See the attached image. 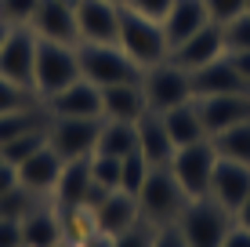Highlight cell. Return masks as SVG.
Listing matches in <instances>:
<instances>
[{
  "mask_svg": "<svg viewBox=\"0 0 250 247\" xmlns=\"http://www.w3.org/2000/svg\"><path fill=\"white\" fill-rule=\"evenodd\" d=\"M152 247H188V244H185V236L178 233V225H156Z\"/></svg>",
  "mask_w": 250,
  "mask_h": 247,
  "instance_id": "obj_38",
  "label": "cell"
},
{
  "mask_svg": "<svg viewBox=\"0 0 250 247\" xmlns=\"http://www.w3.org/2000/svg\"><path fill=\"white\" fill-rule=\"evenodd\" d=\"M0 164H4V157H0Z\"/></svg>",
  "mask_w": 250,
  "mask_h": 247,
  "instance_id": "obj_47",
  "label": "cell"
},
{
  "mask_svg": "<svg viewBox=\"0 0 250 247\" xmlns=\"http://www.w3.org/2000/svg\"><path fill=\"white\" fill-rule=\"evenodd\" d=\"M225 55V37H221L218 22H207L200 33H192L188 40H182L178 47H170V62H178L182 69H200V66L214 62V58Z\"/></svg>",
  "mask_w": 250,
  "mask_h": 247,
  "instance_id": "obj_16",
  "label": "cell"
},
{
  "mask_svg": "<svg viewBox=\"0 0 250 247\" xmlns=\"http://www.w3.org/2000/svg\"><path fill=\"white\" fill-rule=\"evenodd\" d=\"M192 76V98H207V95H236V91H250V84L239 76V69L232 66L229 51L214 62L200 66L188 73Z\"/></svg>",
  "mask_w": 250,
  "mask_h": 247,
  "instance_id": "obj_15",
  "label": "cell"
},
{
  "mask_svg": "<svg viewBox=\"0 0 250 247\" xmlns=\"http://www.w3.org/2000/svg\"><path fill=\"white\" fill-rule=\"evenodd\" d=\"M232 66H236V69H239V76H243V80L250 84V51H232Z\"/></svg>",
  "mask_w": 250,
  "mask_h": 247,
  "instance_id": "obj_43",
  "label": "cell"
},
{
  "mask_svg": "<svg viewBox=\"0 0 250 247\" xmlns=\"http://www.w3.org/2000/svg\"><path fill=\"white\" fill-rule=\"evenodd\" d=\"M221 37H225V51H250V11L236 15L232 22L221 25Z\"/></svg>",
  "mask_w": 250,
  "mask_h": 247,
  "instance_id": "obj_32",
  "label": "cell"
},
{
  "mask_svg": "<svg viewBox=\"0 0 250 247\" xmlns=\"http://www.w3.org/2000/svg\"><path fill=\"white\" fill-rule=\"evenodd\" d=\"M62 164L65 160L58 157L51 146H44V149H37L29 160H22L15 171H19V182L25 185L29 193H37V197H44V193H51L55 189V182H58V175H62Z\"/></svg>",
  "mask_w": 250,
  "mask_h": 247,
  "instance_id": "obj_22",
  "label": "cell"
},
{
  "mask_svg": "<svg viewBox=\"0 0 250 247\" xmlns=\"http://www.w3.org/2000/svg\"><path fill=\"white\" fill-rule=\"evenodd\" d=\"M19 185V171H15L11 164H0V197H4L7 189H15Z\"/></svg>",
  "mask_w": 250,
  "mask_h": 247,
  "instance_id": "obj_42",
  "label": "cell"
},
{
  "mask_svg": "<svg viewBox=\"0 0 250 247\" xmlns=\"http://www.w3.org/2000/svg\"><path fill=\"white\" fill-rule=\"evenodd\" d=\"M116 4H124V0H116Z\"/></svg>",
  "mask_w": 250,
  "mask_h": 247,
  "instance_id": "obj_48",
  "label": "cell"
},
{
  "mask_svg": "<svg viewBox=\"0 0 250 247\" xmlns=\"http://www.w3.org/2000/svg\"><path fill=\"white\" fill-rule=\"evenodd\" d=\"M40 203V197L37 193H29L25 185L19 182L15 189H7L4 197H0V218H11V222H22L25 215H29L33 207Z\"/></svg>",
  "mask_w": 250,
  "mask_h": 247,
  "instance_id": "obj_29",
  "label": "cell"
},
{
  "mask_svg": "<svg viewBox=\"0 0 250 247\" xmlns=\"http://www.w3.org/2000/svg\"><path fill=\"white\" fill-rule=\"evenodd\" d=\"M196 109H200L203 127H207V138H210V135L225 131V127H232V124H243V120H250V91L196 98Z\"/></svg>",
  "mask_w": 250,
  "mask_h": 247,
  "instance_id": "obj_14",
  "label": "cell"
},
{
  "mask_svg": "<svg viewBox=\"0 0 250 247\" xmlns=\"http://www.w3.org/2000/svg\"><path fill=\"white\" fill-rule=\"evenodd\" d=\"M102 120L105 116H51L47 120V146L62 160H83L91 157L102 135Z\"/></svg>",
  "mask_w": 250,
  "mask_h": 247,
  "instance_id": "obj_7",
  "label": "cell"
},
{
  "mask_svg": "<svg viewBox=\"0 0 250 247\" xmlns=\"http://www.w3.org/2000/svg\"><path fill=\"white\" fill-rule=\"evenodd\" d=\"M221 247H250V229L232 225V229H229V236L221 240Z\"/></svg>",
  "mask_w": 250,
  "mask_h": 247,
  "instance_id": "obj_40",
  "label": "cell"
},
{
  "mask_svg": "<svg viewBox=\"0 0 250 247\" xmlns=\"http://www.w3.org/2000/svg\"><path fill=\"white\" fill-rule=\"evenodd\" d=\"M102 113H105V120H131V124L142 113H149L142 80L138 84H113V88H102Z\"/></svg>",
  "mask_w": 250,
  "mask_h": 247,
  "instance_id": "obj_23",
  "label": "cell"
},
{
  "mask_svg": "<svg viewBox=\"0 0 250 247\" xmlns=\"http://www.w3.org/2000/svg\"><path fill=\"white\" fill-rule=\"evenodd\" d=\"M188 200L192 197L182 189V182L174 178L170 167H152L145 185L138 189V207H142V218L149 225H174Z\"/></svg>",
  "mask_w": 250,
  "mask_h": 247,
  "instance_id": "obj_4",
  "label": "cell"
},
{
  "mask_svg": "<svg viewBox=\"0 0 250 247\" xmlns=\"http://www.w3.org/2000/svg\"><path fill=\"white\" fill-rule=\"evenodd\" d=\"M203 4H207L210 22H218V25H225V22L236 19V15L247 11V0H203Z\"/></svg>",
  "mask_w": 250,
  "mask_h": 247,
  "instance_id": "obj_36",
  "label": "cell"
},
{
  "mask_svg": "<svg viewBox=\"0 0 250 247\" xmlns=\"http://www.w3.org/2000/svg\"><path fill=\"white\" fill-rule=\"evenodd\" d=\"M29 29L40 40L80 44V33H76V0H40L33 19H29Z\"/></svg>",
  "mask_w": 250,
  "mask_h": 247,
  "instance_id": "obj_11",
  "label": "cell"
},
{
  "mask_svg": "<svg viewBox=\"0 0 250 247\" xmlns=\"http://www.w3.org/2000/svg\"><path fill=\"white\" fill-rule=\"evenodd\" d=\"M214 164H218V149H214V142L200 138V142H188V146H178L167 167L174 171V178L182 182V189L188 193V197H207Z\"/></svg>",
  "mask_w": 250,
  "mask_h": 247,
  "instance_id": "obj_8",
  "label": "cell"
},
{
  "mask_svg": "<svg viewBox=\"0 0 250 247\" xmlns=\"http://www.w3.org/2000/svg\"><path fill=\"white\" fill-rule=\"evenodd\" d=\"M138 149V127L131 120H102V135H98V146L94 153H102V157H131Z\"/></svg>",
  "mask_w": 250,
  "mask_h": 247,
  "instance_id": "obj_25",
  "label": "cell"
},
{
  "mask_svg": "<svg viewBox=\"0 0 250 247\" xmlns=\"http://www.w3.org/2000/svg\"><path fill=\"white\" fill-rule=\"evenodd\" d=\"M33 69H37V33L29 25H15L0 44V76L33 91Z\"/></svg>",
  "mask_w": 250,
  "mask_h": 247,
  "instance_id": "obj_9",
  "label": "cell"
},
{
  "mask_svg": "<svg viewBox=\"0 0 250 247\" xmlns=\"http://www.w3.org/2000/svg\"><path fill=\"white\" fill-rule=\"evenodd\" d=\"M210 22V15H207V4L203 0H174L170 4V11L163 15V37H167L170 47H178L182 40H188L192 33H200L203 25Z\"/></svg>",
  "mask_w": 250,
  "mask_h": 247,
  "instance_id": "obj_21",
  "label": "cell"
},
{
  "mask_svg": "<svg viewBox=\"0 0 250 247\" xmlns=\"http://www.w3.org/2000/svg\"><path fill=\"white\" fill-rule=\"evenodd\" d=\"M37 91L29 88H19V84H11L7 76H0V113H11V109H25V106H37Z\"/></svg>",
  "mask_w": 250,
  "mask_h": 247,
  "instance_id": "obj_33",
  "label": "cell"
},
{
  "mask_svg": "<svg viewBox=\"0 0 250 247\" xmlns=\"http://www.w3.org/2000/svg\"><path fill=\"white\" fill-rule=\"evenodd\" d=\"M138 127V153L149 160L152 167H167L170 157H174V142L167 135V124H163V113H142L134 120Z\"/></svg>",
  "mask_w": 250,
  "mask_h": 247,
  "instance_id": "obj_20",
  "label": "cell"
},
{
  "mask_svg": "<svg viewBox=\"0 0 250 247\" xmlns=\"http://www.w3.org/2000/svg\"><path fill=\"white\" fill-rule=\"evenodd\" d=\"M76 62H80V76L98 88L138 84L145 73L120 44H76Z\"/></svg>",
  "mask_w": 250,
  "mask_h": 247,
  "instance_id": "obj_2",
  "label": "cell"
},
{
  "mask_svg": "<svg viewBox=\"0 0 250 247\" xmlns=\"http://www.w3.org/2000/svg\"><path fill=\"white\" fill-rule=\"evenodd\" d=\"M76 33H80V44H116L120 4L116 0H76Z\"/></svg>",
  "mask_w": 250,
  "mask_h": 247,
  "instance_id": "obj_10",
  "label": "cell"
},
{
  "mask_svg": "<svg viewBox=\"0 0 250 247\" xmlns=\"http://www.w3.org/2000/svg\"><path fill=\"white\" fill-rule=\"evenodd\" d=\"M247 11H250V0H247Z\"/></svg>",
  "mask_w": 250,
  "mask_h": 247,
  "instance_id": "obj_46",
  "label": "cell"
},
{
  "mask_svg": "<svg viewBox=\"0 0 250 247\" xmlns=\"http://www.w3.org/2000/svg\"><path fill=\"white\" fill-rule=\"evenodd\" d=\"M44 106H47V113L51 116H105L102 113V88L98 84H91V80H73L69 88L62 91H55L51 98H44Z\"/></svg>",
  "mask_w": 250,
  "mask_h": 247,
  "instance_id": "obj_13",
  "label": "cell"
},
{
  "mask_svg": "<svg viewBox=\"0 0 250 247\" xmlns=\"http://www.w3.org/2000/svg\"><path fill=\"white\" fill-rule=\"evenodd\" d=\"M236 225H243V229H250V193H247V200L236 207Z\"/></svg>",
  "mask_w": 250,
  "mask_h": 247,
  "instance_id": "obj_44",
  "label": "cell"
},
{
  "mask_svg": "<svg viewBox=\"0 0 250 247\" xmlns=\"http://www.w3.org/2000/svg\"><path fill=\"white\" fill-rule=\"evenodd\" d=\"M51 113L47 106H25V109H11V113H0V146L19 135H29L37 127H47Z\"/></svg>",
  "mask_w": 250,
  "mask_h": 247,
  "instance_id": "obj_26",
  "label": "cell"
},
{
  "mask_svg": "<svg viewBox=\"0 0 250 247\" xmlns=\"http://www.w3.org/2000/svg\"><path fill=\"white\" fill-rule=\"evenodd\" d=\"M124 4L134 7V11H142V15H149V19H156V22H163V15L170 11L174 0H124Z\"/></svg>",
  "mask_w": 250,
  "mask_h": 247,
  "instance_id": "obj_37",
  "label": "cell"
},
{
  "mask_svg": "<svg viewBox=\"0 0 250 247\" xmlns=\"http://www.w3.org/2000/svg\"><path fill=\"white\" fill-rule=\"evenodd\" d=\"M0 247H25L22 244V222L0 218Z\"/></svg>",
  "mask_w": 250,
  "mask_h": 247,
  "instance_id": "obj_39",
  "label": "cell"
},
{
  "mask_svg": "<svg viewBox=\"0 0 250 247\" xmlns=\"http://www.w3.org/2000/svg\"><path fill=\"white\" fill-rule=\"evenodd\" d=\"M62 247H76V244H62Z\"/></svg>",
  "mask_w": 250,
  "mask_h": 247,
  "instance_id": "obj_45",
  "label": "cell"
},
{
  "mask_svg": "<svg viewBox=\"0 0 250 247\" xmlns=\"http://www.w3.org/2000/svg\"><path fill=\"white\" fill-rule=\"evenodd\" d=\"M134 222H142V207H138V197H131V193H124V189L109 193V197L91 211V225L98 229V233H105V236L127 233Z\"/></svg>",
  "mask_w": 250,
  "mask_h": 247,
  "instance_id": "obj_17",
  "label": "cell"
},
{
  "mask_svg": "<svg viewBox=\"0 0 250 247\" xmlns=\"http://www.w3.org/2000/svg\"><path fill=\"white\" fill-rule=\"evenodd\" d=\"M116 44L124 47L142 69L170 58V44H167V37H163V25L156 19H149V15L127 7V4H120V37H116Z\"/></svg>",
  "mask_w": 250,
  "mask_h": 247,
  "instance_id": "obj_1",
  "label": "cell"
},
{
  "mask_svg": "<svg viewBox=\"0 0 250 247\" xmlns=\"http://www.w3.org/2000/svg\"><path fill=\"white\" fill-rule=\"evenodd\" d=\"M214 149H218L221 160H236V164H247L250 167V120L243 124H232L225 131L210 135Z\"/></svg>",
  "mask_w": 250,
  "mask_h": 247,
  "instance_id": "obj_27",
  "label": "cell"
},
{
  "mask_svg": "<svg viewBox=\"0 0 250 247\" xmlns=\"http://www.w3.org/2000/svg\"><path fill=\"white\" fill-rule=\"evenodd\" d=\"M247 193H250V167L247 164H236V160H221L218 157L207 197H214L221 207H229L232 215H236V207L247 200Z\"/></svg>",
  "mask_w": 250,
  "mask_h": 247,
  "instance_id": "obj_18",
  "label": "cell"
},
{
  "mask_svg": "<svg viewBox=\"0 0 250 247\" xmlns=\"http://www.w3.org/2000/svg\"><path fill=\"white\" fill-rule=\"evenodd\" d=\"M44 146H47V127H37V131H29V135H19V138L4 142V146H0V157H4V164L19 167L22 160H29L33 153L44 149Z\"/></svg>",
  "mask_w": 250,
  "mask_h": 247,
  "instance_id": "obj_28",
  "label": "cell"
},
{
  "mask_svg": "<svg viewBox=\"0 0 250 247\" xmlns=\"http://www.w3.org/2000/svg\"><path fill=\"white\" fill-rule=\"evenodd\" d=\"M120 171H124V160L102 157V153H91V178H94V185L116 193V189H120Z\"/></svg>",
  "mask_w": 250,
  "mask_h": 247,
  "instance_id": "obj_31",
  "label": "cell"
},
{
  "mask_svg": "<svg viewBox=\"0 0 250 247\" xmlns=\"http://www.w3.org/2000/svg\"><path fill=\"white\" fill-rule=\"evenodd\" d=\"M76 247H113V236H105V233H98V229H91L87 236H80V240H76Z\"/></svg>",
  "mask_w": 250,
  "mask_h": 247,
  "instance_id": "obj_41",
  "label": "cell"
},
{
  "mask_svg": "<svg viewBox=\"0 0 250 247\" xmlns=\"http://www.w3.org/2000/svg\"><path fill=\"white\" fill-rule=\"evenodd\" d=\"M174 225L188 247H221L229 229L236 225V215L229 207H221L214 197H192Z\"/></svg>",
  "mask_w": 250,
  "mask_h": 247,
  "instance_id": "obj_3",
  "label": "cell"
},
{
  "mask_svg": "<svg viewBox=\"0 0 250 247\" xmlns=\"http://www.w3.org/2000/svg\"><path fill=\"white\" fill-rule=\"evenodd\" d=\"M40 0H0V22L4 25H29L33 11H37Z\"/></svg>",
  "mask_w": 250,
  "mask_h": 247,
  "instance_id": "obj_34",
  "label": "cell"
},
{
  "mask_svg": "<svg viewBox=\"0 0 250 247\" xmlns=\"http://www.w3.org/2000/svg\"><path fill=\"white\" fill-rule=\"evenodd\" d=\"M142 91H145V106L152 113H167L174 106H185L192 98V76L182 69L178 62H156L142 73Z\"/></svg>",
  "mask_w": 250,
  "mask_h": 247,
  "instance_id": "obj_6",
  "label": "cell"
},
{
  "mask_svg": "<svg viewBox=\"0 0 250 247\" xmlns=\"http://www.w3.org/2000/svg\"><path fill=\"white\" fill-rule=\"evenodd\" d=\"M152 236H156V225H149L142 218V222H134L127 233L113 236V247H152Z\"/></svg>",
  "mask_w": 250,
  "mask_h": 247,
  "instance_id": "obj_35",
  "label": "cell"
},
{
  "mask_svg": "<svg viewBox=\"0 0 250 247\" xmlns=\"http://www.w3.org/2000/svg\"><path fill=\"white\" fill-rule=\"evenodd\" d=\"M163 124H167V135H170V142H174V149L207 138V127H203L200 109H196V98H188L185 106L167 109V113H163Z\"/></svg>",
  "mask_w": 250,
  "mask_h": 247,
  "instance_id": "obj_24",
  "label": "cell"
},
{
  "mask_svg": "<svg viewBox=\"0 0 250 247\" xmlns=\"http://www.w3.org/2000/svg\"><path fill=\"white\" fill-rule=\"evenodd\" d=\"M91 189H94L91 157H83V160H65V164H62V175H58L51 197H55L58 211H87Z\"/></svg>",
  "mask_w": 250,
  "mask_h": 247,
  "instance_id": "obj_12",
  "label": "cell"
},
{
  "mask_svg": "<svg viewBox=\"0 0 250 247\" xmlns=\"http://www.w3.org/2000/svg\"><path fill=\"white\" fill-rule=\"evenodd\" d=\"M152 171V164L142 157V153H131V157H124V171H120V189L124 193H131V197H138V189L145 185V178H149Z\"/></svg>",
  "mask_w": 250,
  "mask_h": 247,
  "instance_id": "obj_30",
  "label": "cell"
},
{
  "mask_svg": "<svg viewBox=\"0 0 250 247\" xmlns=\"http://www.w3.org/2000/svg\"><path fill=\"white\" fill-rule=\"evenodd\" d=\"M80 80V62H76V44H58V40L37 37V69H33V91L40 98H51L55 91Z\"/></svg>",
  "mask_w": 250,
  "mask_h": 247,
  "instance_id": "obj_5",
  "label": "cell"
},
{
  "mask_svg": "<svg viewBox=\"0 0 250 247\" xmlns=\"http://www.w3.org/2000/svg\"><path fill=\"white\" fill-rule=\"evenodd\" d=\"M22 244L25 247H62L65 244V225L55 203L40 200L29 215L22 218Z\"/></svg>",
  "mask_w": 250,
  "mask_h": 247,
  "instance_id": "obj_19",
  "label": "cell"
}]
</instances>
